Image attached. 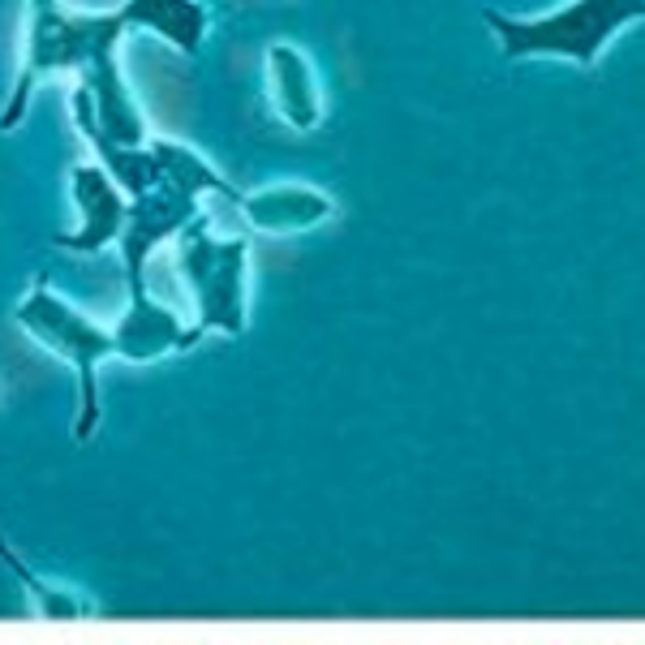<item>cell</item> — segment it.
Returning a JSON list of instances; mask_svg holds the SVG:
<instances>
[{"instance_id":"9","label":"cell","mask_w":645,"mask_h":645,"mask_svg":"<svg viewBox=\"0 0 645 645\" xmlns=\"http://www.w3.org/2000/svg\"><path fill=\"white\" fill-rule=\"evenodd\" d=\"M129 35H155L181 56H198L211 35V9L203 0H121Z\"/></svg>"},{"instance_id":"3","label":"cell","mask_w":645,"mask_h":645,"mask_svg":"<svg viewBox=\"0 0 645 645\" xmlns=\"http://www.w3.org/2000/svg\"><path fill=\"white\" fill-rule=\"evenodd\" d=\"M177 258L185 284L194 293V340L207 332L241 336L246 332V284H250V241L246 237H215L211 220H198L177 237Z\"/></svg>"},{"instance_id":"11","label":"cell","mask_w":645,"mask_h":645,"mask_svg":"<svg viewBox=\"0 0 645 645\" xmlns=\"http://www.w3.org/2000/svg\"><path fill=\"white\" fill-rule=\"evenodd\" d=\"M147 147L155 155V168H160V181L168 185H181V190L190 194H220V198H241L237 185H228L220 172H215V164L207 160V155H198L194 147H185V142L177 138H147Z\"/></svg>"},{"instance_id":"1","label":"cell","mask_w":645,"mask_h":645,"mask_svg":"<svg viewBox=\"0 0 645 645\" xmlns=\"http://www.w3.org/2000/svg\"><path fill=\"white\" fill-rule=\"evenodd\" d=\"M129 35L121 5L112 9H74L65 0H26V31H22V61L13 91L0 108V129H18L31 95L48 78H86L91 69L121 52Z\"/></svg>"},{"instance_id":"6","label":"cell","mask_w":645,"mask_h":645,"mask_svg":"<svg viewBox=\"0 0 645 645\" xmlns=\"http://www.w3.org/2000/svg\"><path fill=\"white\" fill-rule=\"evenodd\" d=\"M69 194H74V207H78V228L56 237V246L69 254H99L104 246H117L125 228V211H129V198L121 194V185L99 164H78L69 168Z\"/></svg>"},{"instance_id":"4","label":"cell","mask_w":645,"mask_h":645,"mask_svg":"<svg viewBox=\"0 0 645 645\" xmlns=\"http://www.w3.org/2000/svg\"><path fill=\"white\" fill-rule=\"evenodd\" d=\"M26 332H31L43 349H52L56 357H65L82 379V422L78 439H91L95 418H99V392H95V370L104 357H117V336L112 327H99L95 319H86L82 310H74L65 297H56L48 289V280H39L31 293L18 301L13 310Z\"/></svg>"},{"instance_id":"2","label":"cell","mask_w":645,"mask_h":645,"mask_svg":"<svg viewBox=\"0 0 645 645\" xmlns=\"http://www.w3.org/2000/svg\"><path fill=\"white\" fill-rule=\"evenodd\" d=\"M645 18V0H568L538 18H512L499 9H482V22L495 31L508 61L555 56L577 69H594L607 43Z\"/></svg>"},{"instance_id":"7","label":"cell","mask_w":645,"mask_h":645,"mask_svg":"<svg viewBox=\"0 0 645 645\" xmlns=\"http://www.w3.org/2000/svg\"><path fill=\"white\" fill-rule=\"evenodd\" d=\"M241 215L250 220L254 233H306V228L323 224L336 215L332 194L306 181H276V185H258V190L237 198Z\"/></svg>"},{"instance_id":"8","label":"cell","mask_w":645,"mask_h":645,"mask_svg":"<svg viewBox=\"0 0 645 645\" xmlns=\"http://www.w3.org/2000/svg\"><path fill=\"white\" fill-rule=\"evenodd\" d=\"M267 95L289 129H314L323 121V91L310 56L297 43H267Z\"/></svg>"},{"instance_id":"5","label":"cell","mask_w":645,"mask_h":645,"mask_svg":"<svg viewBox=\"0 0 645 645\" xmlns=\"http://www.w3.org/2000/svg\"><path fill=\"white\" fill-rule=\"evenodd\" d=\"M203 207H198V194L181 190V185H168L160 181L155 190L129 198V211H125V228H121V263H125V284H129V297L147 293V263L151 254L164 246V241L181 237L190 228Z\"/></svg>"},{"instance_id":"10","label":"cell","mask_w":645,"mask_h":645,"mask_svg":"<svg viewBox=\"0 0 645 645\" xmlns=\"http://www.w3.org/2000/svg\"><path fill=\"white\" fill-rule=\"evenodd\" d=\"M112 336H117V357H125V362H155L164 353H181L198 344L190 327H181L177 314L151 301L147 293L129 297V310L117 319Z\"/></svg>"}]
</instances>
